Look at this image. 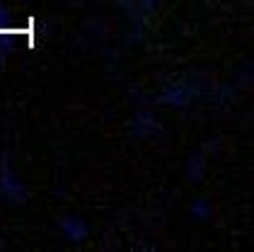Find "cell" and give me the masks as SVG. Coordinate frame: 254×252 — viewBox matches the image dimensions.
I'll return each instance as SVG.
<instances>
[{
    "instance_id": "cell-1",
    "label": "cell",
    "mask_w": 254,
    "mask_h": 252,
    "mask_svg": "<svg viewBox=\"0 0 254 252\" xmlns=\"http://www.w3.org/2000/svg\"><path fill=\"white\" fill-rule=\"evenodd\" d=\"M61 228H63V233H65L73 243H78V240H82V238L87 235L85 226H82V221H78V218H68V221H63Z\"/></svg>"
}]
</instances>
